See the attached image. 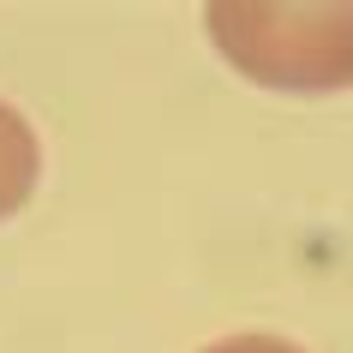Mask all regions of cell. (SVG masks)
<instances>
[{
  "label": "cell",
  "mask_w": 353,
  "mask_h": 353,
  "mask_svg": "<svg viewBox=\"0 0 353 353\" xmlns=\"http://www.w3.org/2000/svg\"><path fill=\"white\" fill-rule=\"evenodd\" d=\"M210 42L234 72L270 90H347L353 84V6H204Z\"/></svg>",
  "instance_id": "cell-1"
},
{
  "label": "cell",
  "mask_w": 353,
  "mask_h": 353,
  "mask_svg": "<svg viewBox=\"0 0 353 353\" xmlns=\"http://www.w3.org/2000/svg\"><path fill=\"white\" fill-rule=\"evenodd\" d=\"M37 180H42L37 126H30L12 102H0V222H6V216H19V210L30 204Z\"/></svg>",
  "instance_id": "cell-2"
},
{
  "label": "cell",
  "mask_w": 353,
  "mask_h": 353,
  "mask_svg": "<svg viewBox=\"0 0 353 353\" xmlns=\"http://www.w3.org/2000/svg\"><path fill=\"white\" fill-rule=\"evenodd\" d=\"M204 353H305V347H299V341H288V335L245 330V335H222V341H210Z\"/></svg>",
  "instance_id": "cell-3"
}]
</instances>
